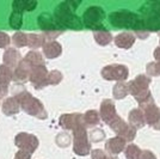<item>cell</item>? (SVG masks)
Instances as JSON below:
<instances>
[{"mask_svg": "<svg viewBox=\"0 0 160 159\" xmlns=\"http://www.w3.org/2000/svg\"><path fill=\"white\" fill-rule=\"evenodd\" d=\"M10 25L13 29H19L22 27V14L19 12H12L10 17Z\"/></svg>", "mask_w": 160, "mask_h": 159, "instance_id": "obj_1", "label": "cell"}, {"mask_svg": "<svg viewBox=\"0 0 160 159\" xmlns=\"http://www.w3.org/2000/svg\"><path fill=\"white\" fill-rule=\"evenodd\" d=\"M37 5V3L36 1H29V3H25V7H24V10H27V11H32L33 8L36 7Z\"/></svg>", "mask_w": 160, "mask_h": 159, "instance_id": "obj_2", "label": "cell"}]
</instances>
